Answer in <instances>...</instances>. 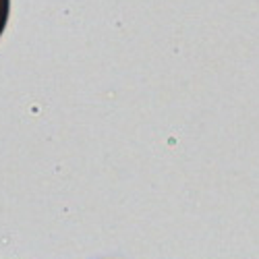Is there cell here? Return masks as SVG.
<instances>
[{"mask_svg":"<svg viewBox=\"0 0 259 259\" xmlns=\"http://www.w3.org/2000/svg\"><path fill=\"white\" fill-rule=\"evenodd\" d=\"M9 9H11V0H0V33L5 31L7 21H9Z\"/></svg>","mask_w":259,"mask_h":259,"instance_id":"1","label":"cell"}]
</instances>
